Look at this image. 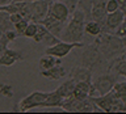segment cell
<instances>
[{
  "instance_id": "cell-1",
  "label": "cell",
  "mask_w": 126,
  "mask_h": 114,
  "mask_svg": "<svg viewBox=\"0 0 126 114\" xmlns=\"http://www.w3.org/2000/svg\"><path fill=\"white\" fill-rule=\"evenodd\" d=\"M94 43L97 45L101 54L106 58V60L109 62L121 57L126 51L122 38L116 35L114 33H109V31H101L98 35H96Z\"/></svg>"
},
{
  "instance_id": "cell-2",
  "label": "cell",
  "mask_w": 126,
  "mask_h": 114,
  "mask_svg": "<svg viewBox=\"0 0 126 114\" xmlns=\"http://www.w3.org/2000/svg\"><path fill=\"white\" fill-rule=\"evenodd\" d=\"M85 14L81 9L76 8L70 16V20L61 35V39L67 42H81L84 38Z\"/></svg>"
},
{
  "instance_id": "cell-3",
  "label": "cell",
  "mask_w": 126,
  "mask_h": 114,
  "mask_svg": "<svg viewBox=\"0 0 126 114\" xmlns=\"http://www.w3.org/2000/svg\"><path fill=\"white\" fill-rule=\"evenodd\" d=\"M81 62L83 66H85L87 68L91 71H106L109 72V60H106V58L101 54V51L98 50L96 43H91L83 47V54H81Z\"/></svg>"
},
{
  "instance_id": "cell-4",
  "label": "cell",
  "mask_w": 126,
  "mask_h": 114,
  "mask_svg": "<svg viewBox=\"0 0 126 114\" xmlns=\"http://www.w3.org/2000/svg\"><path fill=\"white\" fill-rule=\"evenodd\" d=\"M91 100L94 105H97L101 109V112L106 113H117V112H126V104H124L120 98L114 96L113 90H110L106 94H98L92 96Z\"/></svg>"
},
{
  "instance_id": "cell-5",
  "label": "cell",
  "mask_w": 126,
  "mask_h": 114,
  "mask_svg": "<svg viewBox=\"0 0 126 114\" xmlns=\"http://www.w3.org/2000/svg\"><path fill=\"white\" fill-rule=\"evenodd\" d=\"M61 109L70 113H92V112H101V109L97 105L93 104V101L89 98L87 100H78L72 97L64 98L61 105Z\"/></svg>"
},
{
  "instance_id": "cell-6",
  "label": "cell",
  "mask_w": 126,
  "mask_h": 114,
  "mask_svg": "<svg viewBox=\"0 0 126 114\" xmlns=\"http://www.w3.org/2000/svg\"><path fill=\"white\" fill-rule=\"evenodd\" d=\"M49 96V92H32L30 94H28L26 97H24L21 101L17 104V108H15V110L18 112H28V110L35 109V108H42V104L45 102V100Z\"/></svg>"
},
{
  "instance_id": "cell-7",
  "label": "cell",
  "mask_w": 126,
  "mask_h": 114,
  "mask_svg": "<svg viewBox=\"0 0 126 114\" xmlns=\"http://www.w3.org/2000/svg\"><path fill=\"white\" fill-rule=\"evenodd\" d=\"M83 47H84V43L83 42H67V41L61 39V41L58 43H55V45L46 47L45 54L54 55V57H57V58H64L74 49H83Z\"/></svg>"
},
{
  "instance_id": "cell-8",
  "label": "cell",
  "mask_w": 126,
  "mask_h": 114,
  "mask_svg": "<svg viewBox=\"0 0 126 114\" xmlns=\"http://www.w3.org/2000/svg\"><path fill=\"white\" fill-rule=\"evenodd\" d=\"M117 83L116 80V75L110 73V72H104L94 79V81H92L94 92H97L98 94H106L108 92L113 89L114 84Z\"/></svg>"
},
{
  "instance_id": "cell-9",
  "label": "cell",
  "mask_w": 126,
  "mask_h": 114,
  "mask_svg": "<svg viewBox=\"0 0 126 114\" xmlns=\"http://www.w3.org/2000/svg\"><path fill=\"white\" fill-rule=\"evenodd\" d=\"M50 3H51V0H34V1H32L30 21L41 22L47 16V13H49Z\"/></svg>"
},
{
  "instance_id": "cell-10",
  "label": "cell",
  "mask_w": 126,
  "mask_h": 114,
  "mask_svg": "<svg viewBox=\"0 0 126 114\" xmlns=\"http://www.w3.org/2000/svg\"><path fill=\"white\" fill-rule=\"evenodd\" d=\"M49 16H53V17L61 20L63 22H67L70 20L71 12L68 9V7L66 5L63 1H57V0H51L50 7H49Z\"/></svg>"
},
{
  "instance_id": "cell-11",
  "label": "cell",
  "mask_w": 126,
  "mask_h": 114,
  "mask_svg": "<svg viewBox=\"0 0 126 114\" xmlns=\"http://www.w3.org/2000/svg\"><path fill=\"white\" fill-rule=\"evenodd\" d=\"M105 4H106V0H92V11H91L92 20L100 22L102 29L105 26V20H106V14H108V12L105 9Z\"/></svg>"
},
{
  "instance_id": "cell-12",
  "label": "cell",
  "mask_w": 126,
  "mask_h": 114,
  "mask_svg": "<svg viewBox=\"0 0 126 114\" xmlns=\"http://www.w3.org/2000/svg\"><path fill=\"white\" fill-rule=\"evenodd\" d=\"M94 96V88L92 81H78L74 89V97L78 100H87Z\"/></svg>"
},
{
  "instance_id": "cell-13",
  "label": "cell",
  "mask_w": 126,
  "mask_h": 114,
  "mask_svg": "<svg viewBox=\"0 0 126 114\" xmlns=\"http://www.w3.org/2000/svg\"><path fill=\"white\" fill-rule=\"evenodd\" d=\"M41 24L46 26V29L49 30L50 33H53L54 35H57V37L61 38V35L63 33V30H64L67 22H63V21H61V20H58V18L53 17V16L47 14L46 17L41 21Z\"/></svg>"
},
{
  "instance_id": "cell-14",
  "label": "cell",
  "mask_w": 126,
  "mask_h": 114,
  "mask_svg": "<svg viewBox=\"0 0 126 114\" xmlns=\"http://www.w3.org/2000/svg\"><path fill=\"white\" fill-rule=\"evenodd\" d=\"M22 59H25V55L22 54V51L7 49L1 55H0V66L11 67V66H13L15 63L22 60Z\"/></svg>"
},
{
  "instance_id": "cell-15",
  "label": "cell",
  "mask_w": 126,
  "mask_h": 114,
  "mask_svg": "<svg viewBox=\"0 0 126 114\" xmlns=\"http://www.w3.org/2000/svg\"><path fill=\"white\" fill-rule=\"evenodd\" d=\"M125 20V13L121 9H117L116 12L106 14V20H105V26L102 31H109L110 30H116L118 26L122 24V21Z\"/></svg>"
},
{
  "instance_id": "cell-16",
  "label": "cell",
  "mask_w": 126,
  "mask_h": 114,
  "mask_svg": "<svg viewBox=\"0 0 126 114\" xmlns=\"http://www.w3.org/2000/svg\"><path fill=\"white\" fill-rule=\"evenodd\" d=\"M70 77L75 81H92V71L87 68L85 66L72 67L70 71Z\"/></svg>"
},
{
  "instance_id": "cell-17",
  "label": "cell",
  "mask_w": 126,
  "mask_h": 114,
  "mask_svg": "<svg viewBox=\"0 0 126 114\" xmlns=\"http://www.w3.org/2000/svg\"><path fill=\"white\" fill-rule=\"evenodd\" d=\"M109 70H113L117 75L124 76L126 79V55L122 54L121 57L109 62Z\"/></svg>"
},
{
  "instance_id": "cell-18",
  "label": "cell",
  "mask_w": 126,
  "mask_h": 114,
  "mask_svg": "<svg viewBox=\"0 0 126 114\" xmlns=\"http://www.w3.org/2000/svg\"><path fill=\"white\" fill-rule=\"evenodd\" d=\"M41 75L46 79H50V80H61L62 77L66 76V70L61 64H55L49 70L41 71Z\"/></svg>"
},
{
  "instance_id": "cell-19",
  "label": "cell",
  "mask_w": 126,
  "mask_h": 114,
  "mask_svg": "<svg viewBox=\"0 0 126 114\" xmlns=\"http://www.w3.org/2000/svg\"><path fill=\"white\" fill-rule=\"evenodd\" d=\"M75 85H76V81H75L74 79H71V77H70L67 81L62 83V84L59 85L55 90H57V92L62 96L63 100H64V98H68V97H72V96H74Z\"/></svg>"
},
{
  "instance_id": "cell-20",
  "label": "cell",
  "mask_w": 126,
  "mask_h": 114,
  "mask_svg": "<svg viewBox=\"0 0 126 114\" xmlns=\"http://www.w3.org/2000/svg\"><path fill=\"white\" fill-rule=\"evenodd\" d=\"M55 64H62V58H57V57L50 55V54H45L41 59H39V63H38L41 71L49 70L51 67H54Z\"/></svg>"
},
{
  "instance_id": "cell-21",
  "label": "cell",
  "mask_w": 126,
  "mask_h": 114,
  "mask_svg": "<svg viewBox=\"0 0 126 114\" xmlns=\"http://www.w3.org/2000/svg\"><path fill=\"white\" fill-rule=\"evenodd\" d=\"M62 102H63L62 96L57 90H54V92H49V96L42 104V108H61Z\"/></svg>"
},
{
  "instance_id": "cell-22",
  "label": "cell",
  "mask_w": 126,
  "mask_h": 114,
  "mask_svg": "<svg viewBox=\"0 0 126 114\" xmlns=\"http://www.w3.org/2000/svg\"><path fill=\"white\" fill-rule=\"evenodd\" d=\"M84 31L85 34H89L92 37H96L102 31V26L100 22L94 21V20H89V21H85L84 25Z\"/></svg>"
},
{
  "instance_id": "cell-23",
  "label": "cell",
  "mask_w": 126,
  "mask_h": 114,
  "mask_svg": "<svg viewBox=\"0 0 126 114\" xmlns=\"http://www.w3.org/2000/svg\"><path fill=\"white\" fill-rule=\"evenodd\" d=\"M113 93L117 98L126 104V81H120V83H116L113 86Z\"/></svg>"
},
{
  "instance_id": "cell-24",
  "label": "cell",
  "mask_w": 126,
  "mask_h": 114,
  "mask_svg": "<svg viewBox=\"0 0 126 114\" xmlns=\"http://www.w3.org/2000/svg\"><path fill=\"white\" fill-rule=\"evenodd\" d=\"M38 24V28H37V33H35V35L33 37V41L34 42H37V43H39V42H42V39H43V37L46 35V33L49 30L46 29V26L45 25H42L41 22H37Z\"/></svg>"
},
{
  "instance_id": "cell-25",
  "label": "cell",
  "mask_w": 126,
  "mask_h": 114,
  "mask_svg": "<svg viewBox=\"0 0 126 114\" xmlns=\"http://www.w3.org/2000/svg\"><path fill=\"white\" fill-rule=\"evenodd\" d=\"M59 41H61V38H59V37L54 35L53 33H50V31H47L46 35L42 39V43H43V45H46V47H49V46H53V45H55V43H58Z\"/></svg>"
},
{
  "instance_id": "cell-26",
  "label": "cell",
  "mask_w": 126,
  "mask_h": 114,
  "mask_svg": "<svg viewBox=\"0 0 126 114\" xmlns=\"http://www.w3.org/2000/svg\"><path fill=\"white\" fill-rule=\"evenodd\" d=\"M37 28H38V24H37V22L30 21V22H29V25L26 26L25 31H24V37L32 38V39H33V37L35 35V33H37Z\"/></svg>"
},
{
  "instance_id": "cell-27",
  "label": "cell",
  "mask_w": 126,
  "mask_h": 114,
  "mask_svg": "<svg viewBox=\"0 0 126 114\" xmlns=\"http://www.w3.org/2000/svg\"><path fill=\"white\" fill-rule=\"evenodd\" d=\"M29 20H26V18H22V20H20L18 22H16L15 25H13V29L17 31V34L18 35H24V31H25L26 29V26L29 25Z\"/></svg>"
},
{
  "instance_id": "cell-28",
  "label": "cell",
  "mask_w": 126,
  "mask_h": 114,
  "mask_svg": "<svg viewBox=\"0 0 126 114\" xmlns=\"http://www.w3.org/2000/svg\"><path fill=\"white\" fill-rule=\"evenodd\" d=\"M105 9L108 13H112V12H116L117 9H120V5H118L117 0H106L105 4Z\"/></svg>"
},
{
  "instance_id": "cell-29",
  "label": "cell",
  "mask_w": 126,
  "mask_h": 114,
  "mask_svg": "<svg viewBox=\"0 0 126 114\" xmlns=\"http://www.w3.org/2000/svg\"><path fill=\"white\" fill-rule=\"evenodd\" d=\"M9 38L5 35V33H3L1 35V38H0V55H1L4 51H5L8 49V43H9Z\"/></svg>"
},
{
  "instance_id": "cell-30",
  "label": "cell",
  "mask_w": 126,
  "mask_h": 114,
  "mask_svg": "<svg viewBox=\"0 0 126 114\" xmlns=\"http://www.w3.org/2000/svg\"><path fill=\"white\" fill-rule=\"evenodd\" d=\"M116 35H118V37H121V38H124V37H126V17H125V20L122 21V24L120 26L116 29V33H114Z\"/></svg>"
},
{
  "instance_id": "cell-31",
  "label": "cell",
  "mask_w": 126,
  "mask_h": 114,
  "mask_svg": "<svg viewBox=\"0 0 126 114\" xmlns=\"http://www.w3.org/2000/svg\"><path fill=\"white\" fill-rule=\"evenodd\" d=\"M12 92H13V89H12L11 85L3 84L1 86H0V93H1L3 96H5V97H12V94H13Z\"/></svg>"
},
{
  "instance_id": "cell-32",
  "label": "cell",
  "mask_w": 126,
  "mask_h": 114,
  "mask_svg": "<svg viewBox=\"0 0 126 114\" xmlns=\"http://www.w3.org/2000/svg\"><path fill=\"white\" fill-rule=\"evenodd\" d=\"M9 18H11V22L15 25L16 22H18L20 20H22L24 17H22V16L18 13V12H16V13H11V14H9Z\"/></svg>"
},
{
  "instance_id": "cell-33",
  "label": "cell",
  "mask_w": 126,
  "mask_h": 114,
  "mask_svg": "<svg viewBox=\"0 0 126 114\" xmlns=\"http://www.w3.org/2000/svg\"><path fill=\"white\" fill-rule=\"evenodd\" d=\"M15 0H0V7H5V5H9L11 3H13Z\"/></svg>"
},
{
  "instance_id": "cell-34",
  "label": "cell",
  "mask_w": 126,
  "mask_h": 114,
  "mask_svg": "<svg viewBox=\"0 0 126 114\" xmlns=\"http://www.w3.org/2000/svg\"><path fill=\"white\" fill-rule=\"evenodd\" d=\"M1 35H3V33H1V31H0V38H1Z\"/></svg>"
},
{
  "instance_id": "cell-35",
  "label": "cell",
  "mask_w": 126,
  "mask_h": 114,
  "mask_svg": "<svg viewBox=\"0 0 126 114\" xmlns=\"http://www.w3.org/2000/svg\"><path fill=\"white\" fill-rule=\"evenodd\" d=\"M57 1H62V0H57Z\"/></svg>"
},
{
  "instance_id": "cell-36",
  "label": "cell",
  "mask_w": 126,
  "mask_h": 114,
  "mask_svg": "<svg viewBox=\"0 0 126 114\" xmlns=\"http://www.w3.org/2000/svg\"><path fill=\"white\" fill-rule=\"evenodd\" d=\"M124 54H125V55H126V51H125V53H124Z\"/></svg>"
}]
</instances>
